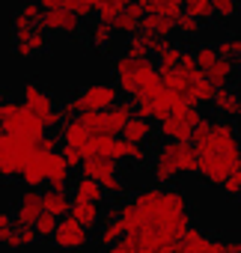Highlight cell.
I'll use <instances>...</instances> for the list:
<instances>
[{
    "instance_id": "obj_1",
    "label": "cell",
    "mask_w": 241,
    "mask_h": 253,
    "mask_svg": "<svg viewBox=\"0 0 241 253\" xmlns=\"http://www.w3.org/2000/svg\"><path fill=\"white\" fill-rule=\"evenodd\" d=\"M125 235H134L146 253H173L179 238L191 229V200L173 185H149L116 206Z\"/></svg>"
},
{
    "instance_id": "obj_2",
    "label": "cell",
    "mask_w": 241,
    "mask_h": 253,
    "mask_svg": "<svg viewBox=\"0 0 241 253\" xmlns=\"http://www.w3.org/2000/svg\"><path fill=\"white\" fill-rule=\"evenodd\" d=\"M191 146L197 149V176L214 188H220L241 161L238 128L226 119H202L191 137Z\"/></svg>"
},
{
    "instance_id": "obj_3",
    "label": "cell",
    "mask_w": 241,
    "mask_h": 253,
    "mask_svg": "<svg viewBox=\"0 0 241 253\" xmlns=\"http://www.w3.org/2000/svg\"><path fill=\"white\" fill-rule=\"evenodd\" d=\"M113 84L119 92L131 95L134 101L161 86V72L152 57H131V54H119L113 60Z\"/></svg>"
},
{
    "instance_id": "obj_4",
    "label": "cell",
    "mask_w": 241,
    "mask_h": 253,
    "mask_svg": "<svg viewBox=\"0 0 241 253\" xmlns=\"http://www.w3.org/2000/svg\"><path fill=\"white\" fill-rule=\"evenodd\" d=\"M197 173V149L191 143H176V140H164L155 155H152V179L155 185H173L182 176H194Z\"/></svg>"
},
{
    "instance_id": "obj_5",
    "label": "cell",
    "mask_w": 241,
    "mask_h": 253,
    "mask_svg": "<svg viewBox=\"0 0 241 253\" xmlns=\"http://www.w3.org/2000/svg\"><path fill=\"white\" fill-rule=\"evenodd\" d=\"M0 134H12V137H24L30 143H39L45 137V125L24 101L6 98L0 104Z\"/></svg>"
},
{
    "instance_id": "obj_6",
    "label": "cell",
    "mask_w": 241,
    "mask_h": 253,
    "mask_svg": "<svg viewBox=\"0 0 241 253\" xmlns=\"http://www.w3.org/2000/svg\"><path fill=\"white\" fill-rule=\"evenodd\" d=\"M33 152H36V143L24 137H12V134H0V179L3 182L21 179Z\"/></svg>"
},
{
    "instance_id": "obj_7",
    "label": "cell",
    "mask_w": 241,
    "mask_h": 253,
    "mask_svg": "<svg viewBox=\"0 0 241 253\" xmlns=\"http://www.w3.org/2000/svg\"><path fill=\"white\" fill-rule=\"evenodd\" d=\"M173 253H241V241L238 238H214V235L191 226L179 238Z\"/></svg>"
},
{
    "instance_id": "obj_8",
    "label": "cell",
    "mask_w": 241,
    "mask_h": 253,
    "mask_svg": "<svg viewBox=\"0 0 241 253\" xmlns=\"http://www.w3.org/2000/svg\"><path fill=\"white\" fill-rule=\"evenodd\" d=\"M185 107V101L179 98V95H173L164 84L161 86H155L152 92H146L143 98H137V116H143V119H149V122H164L170 113H176V110H182Z\"/></svg>"
},
{
    "instance_id": "obj_9",
    "label": "cell",
    "mask_w": 241,
    "mask_h": 253,
    "mask_svg": "<svg viewBox=\"0 0 241 253\" xmlns=\"http://www.w3.org/2000/svg\"><path fill=\"white\" fill-rule=\"evenodd\" d=\"M21 101L42 119V125L45 128H51V125H60V104H57V98L42 86V84H36V81H27L24 84V89H21Z\"/></svg>"
},
{
    "instance_id": "obj_10",
    "label": "cell",
    "mask_w": 241,
    "mask_h": 253,
    "mask_svg": "<svg viewBox=\"0 0 241 253\" xmlns=\"http://www.w3.org/2000/svg\"><path fill=\"white\" fill-rule=\"evenodd\" d=\"M200 122H202V113H200V107H194V104H185L182 110L170 113V116L161 122V131H158V134H164V140L191 143V137H194V131H197V125H200Z\"/></svg>"
},
{
    "instance_id": "obj_11",
    "label": "cell",
    "mask_w": 241,
    "mask_h": 253,
    "mask_svg": "<svg viewBox=\"0 0 241 253\" xmlns=\"http://www.w3.org/2000/svg\"><path fill=\"white\" fill-rule=\"evenodd\" d=\"M89 229L78 226L72 217H63L57 220V229L51 235V244L57 247V253H83L89 247Z\"/></svg>"
},
{
    "instance_id": "obj_12",
    "label": "cell",
    "mask_w": 241,
    "mask_h": 253,
    "mask_svg": "<svg viewBox=\"0 0 241 253\" xmlns=\"http://www.w3.org/2000/svg\"><path fill=\"white\" fill-rule=\"evenodd\" d=\"M78 101L83 107V113H101V110H110L113 104H119V89L116 84H86L80 92H78Z\"/></svg>"
},
{
    "instance_id": "obj_13",
    "label": "cell",
    "mask_w": 241,
    "mask_h": 253,
    "mask_svg": "<svg viewBox=\"0 0 241 253\" xmlns=\"http://www.w3.org/2000/svg\"><path fill=\"white\" fill-rule=\"evenodd\" d=\"M42 214V191L36 188H24L21 197L15 200V211H12V220L15 226H33Z\"/></svg>"
},
{
    "instance_id": "obj_14",
    "label": "cell",
    "mask_w": 241,
    "mask_h": 253,
    "mask_svg": "<svg viewBox=\"0 0 241 253\" xmlns=\"http://www.w3.org/2000/svg\"><path fill=\"white\" fill-rule=\"evenodd\" d=\"M45 48H48V33H45L42 27L18 30V33H15L12 51H15V57H18V60H33V57H39Z\"/></svg>"
},
{
    "instance_id": "obj_15",
    "label": "cell",
    "mask_w": 241,
    "mask_h": 253,
    "mask_svg": "<svg viewBox=\"0 0 241 253\" xmlns=\"http://www.w3.org/2000/svg\"><path fill=\"white\" fill-rule=\"evenodd\" d=\"M42 30L54 36H78L80 33V18L72 15L66 6L54 12H42Z\"/></svg>"
},
{
    "instance_id": "obj_16",
    "label": "cell",
    "mask_w": 241,
    "mask_h": 253,
    "mask_svg": "<svg viewBox=\"0 0 241 253\" xmlns=\"http://www.w3.org/2000/svg\"><path fill=\"white\" fill-rule=\"evenodd\" d=\"M211 104H214V110H217V119H226V122L241 119V92H238V89H232V86L217 89Z\"/></svg>"
},
{
    "instance_id": "obj_17",
    "label": "cell",
    "mask_w": 241,
    "mask_h": 253,
    "mask_svg": "<svg viewBox=\"0 0 241 253\" xmlns=\"http://www.w3.org/2000/svg\"><path fill=\"white\" fill-rule=\"evenodd\" d=\"M134 3L140 6L143 15H161V18H170L173 24L182 18L185 6H182V0H134Z\"/></svg>"
},
{
    "instance_id": "obj_18",
    "label": "cell",
    "mask_w": 241,
    "mask_h": 253,
    "mask_svg": "<svg viewBox=\"0 0 241 253\" xmlns=\"http://www.w3.org/2000/svg\"><path fill=\"white\" fill-rule=\"evenodd\" d=\"M110 158H113L116 164H119V161H125V164H134V167L149 164V152H146V146H134V143L122 140V137H116V140H113V152H110Z\"/></svg>"
},
{
    "instance_id": "obj_19",
    "label": "cell",
    "mask_w": 241,
    "mask_h": 253,
    "mask_svg": "<svg viewBox=\"0 0 241 253\" xmlns=\"http://www.w3.org/2000/svg\"><path fill=\"white\" fill-rule=\"evenodd\" d=\"M80 173H83L86 179H95V182L101 185L104 179H110V176H119V167H116V161H113V158L89 155V158H83V164H80Z\"/></svg>"
},
{
    "instance_id": "obj_20",
    "label": "cell",
    "mask_w": 241,
    "mask_h": 253,
    "mask_svg": "<svg viewBox=\"0 0 241 253\" xmlns=\"http://www.w3.org/2000/svg\"><path fill=\"white\" fill-rule=\"evenodd\" d=\"M66 217H72L78 226H83V229H95L98 226V220L104 217V211H101V206H95V203H80V200H72V209H69V214Z\"/></svg>"
},
{
    "instance_id": "obj_21",
    "label": "cell",
    "mask_w": 241,
    "mask_h": 253,
    "mask_svg": "<svg viewBox=\"0 0 241 253\" xmlns=\"http://www.w3.org/2000/svg\"><path fill=\"white\" fill-rule=\"evenodd\" d=\"M152 137H155L152 122L143 119V116H137V113L128 119V125L122 128V140H128V143H134V146H146V143H152Z\"/></svg>"
},
{
    "instance_id": "obj_22",
    "label": "cell",
    "mask_w": 241,
    "mask_h": 253,
    "mask_svg": "<svg viewBox=\"0 0 241 253\" xmlns=\"http://www.w3.org/2000/svg\"><path fill=\"white\" fill-rule=\"evenodd\" d=\"M140 21H143V12H140L137 3H131V6H125L122 12L113 18L110 27H113L116 36H134V33H140Z\"/></svg>"
},
{
    "instance_id": "obj_23",
    "label": "cell",
    "mask_w": 241,
    "mask_h": 253,
    "mask_svg": "<svg viewBox=\"0 0 241 253\" xmlns=\"http://www.w3.org/2000/svg\"><path fill=\"white\" fill-rule=\"evenodd\" d=\"M202 78L214 86V89H223V86H229L232 84V78H235V66H232V60H226L223 54L202 72Z\"/></svg>"
},
{
    "instance_id": "obj_24",
    "label": "cell",
    "mask_w": 241,
    "mask_h": 253,
    "mask_svg": "<svg viewBox=\"0 0 241 253\" xmlns=\"http://www.w3.org/2000/svg\"><path fill=\"white\" fill-rule=\"evenodd\" d=\"M69 209H72V197L66 191H60V188H45L42 191V211H48L57 220H63L69 214Z\"/></svg>"
},
{
    "instance_id": "obj_25",
    "label": "cell",
    "mask_w": 241,
    "mask_h": 253,
    "mask_svg": "<svg viewBox=\"0 0 241 253\" xmlns=\"http://www.w3.org/2000/svg\"><path fill=\"white\" fill-rule=\"evenodd\" d=\"M122 235H125V223L119 220V214H116V211H110V214H104V217H101V229H98V238H95V241H98V247H101V250H107L110 244H116Z\"/></svg>"
},
{
    "instance_id": "obj_26",
    "label": "cell",
    "mask_w": 241,
    "mask_h": 253,
    "mask_svg": "<svg viewBox=\"0 0 241 253\" xmlns=\"http://www.w3.org/2000/svg\"><path fill=\"white\" fill-rule=\"evenodd\" d=\"M86 42H89V48H92L95 54H107V51L113 48V42H116V33H113L110 24L95 21V24L86 30Z\"/></svg>"
},
{
    "instance_id": "obj_27",
    "label": "cell",
    "mask_w": 241,
    "mask_h": 253,
    "mask_svg": "<svg viewBox=\"0 0 241 253\" xmlns=\"http://www.w3.org/2000/svg\"><path fill=\"white\" fill-rule=\"evenodd\" d=\"M33 27H42V9L36 6V0H27L21 3L12 15V30H33Z\"/></svg>"
},
{
    "instance_id": "obj_28",
    "label": "cell",
    "mask_w": 241,
    "mask_h": 253,
    "mask_svg": "<svg viewBox=\"0 0 241 253\" xmlns=\"http://www.w3.org/2000/svg\"><path fill=\"white\" fill-rule=\"evenodd\" d=\"M89 137H92V134L86 131V125H83L80 119H66V122H63V143L72 146V149H78L80 155H83Z\"/></svg>"
},
{
    "instance_id": "obj_29",
    "label": "cell",
    "mask_w": 241,
    "mask_h": 253,
    "mask_svg": "<svg viewBox=\"0 0 241 253\" xmlns=\"http://www.w3.org/2000/svg\"><path fill=\"white\" fill-rule=\"evenodd\" d=\"M72 191H75V197H72V200H80V203H95V206H101V203H104V191H101V185H98L95 179L80 176V179H75Z\"/></svg>"
},
{
    "instance_id": "obj_30",
    "label": "cell",
    "mask_w": 241,
    "mask_h": 253,
    "mask_svg": "<svg viewBox=\"0 0 241 253\" xmlns=\"http://www.w3.org/2000/svg\"><path fill=\"white\" fill-rule=\"evenodd\" d=\"M173 30H176V24L161 15H143V21H140V33H146L152 39H167V36H173Z\"/></svg>"
},
{
    "instance_id": "obj_31",
    "label": "cell",
    "mask_w": 241,
    "mask_h": 253,
    "mask_svg": "<svg viewBox=\"0 0 241 253\" xmlns=\"http://www.w3.org/2000/svg\"><path fill=\"white\" fill-rule=\"evenodd\" d=\"M182 54H185V48H179V45H173V42L167 39V42L158 48V54H155V57H158V63H155L158 72H161V75H164V72H173V69L179 66Z\"/></svg>"
},
{
    "instance_id": "obj_32",
    "label": "cell",
    "mask_w": 241,
    "mask_h": 253,
    "mask_svg": "<svg viewBox=\"0 0 241 253\" xmlns=\"http://www.w3.org/2000/svg\"><path fill=\"white\" fill-rule=\"evenodd\" d=\"M0 244H3L6 250L18 253V238H15V220L9 211L0 209Z\"/></svg>"
},
{
    "instance_id": "obj_33",
    "label": "cell",
    "mask_w": 241,
    "mask_h": 253,
    "mask_svg": "<svg viewBox=\"0 0 241 253\" xmlns=\"http://www.w3.org/2000/svg\"><path fill=\"white\" fill-rule=\"evenodd\" d=\"M134 0H98V6H95V12H98V21H104V24H113V18L122 12L125 6H131Z\"/></svg>"
},
{
    "instance_id": "obj_34",
    "label": "cell",
    "mask_w": 241,
    "mask_h": 253,
    "mask_svg": "<svg viewBox=\"0 0 241 253\" xmlns=\"http://www.w3.org/2000/svg\"><path fill=\"white\" fill-rule=\"evenodd\" d=\"M214 86L200 75L197 81H194V86H191V95H188V104H208V101H214Z\"/></svg>"
},
{
    "instance_id": "obj_35",
    "label": "cell",
    "mask_w": 241,
    "mask_h": 253,
    "mask_svg": "<svg viewBox=\"0 0 241 253\" xmlns=\"http://www.w3.org/2000/svg\"><path fill=\"white\" fill-rule=\"evenodd\" d=\"M182 6H185V12H188L191 18H197L200 24L214 18V6H211V0H182Z\"/></svg>"
},
{
    "instance_id": "obj_36",
    "label": "cell",
    "mask_w": 241,
    "mask_h": 253,
    "mask_svg": "<svg viewBox=\"0 0 241 253\" xmlns=\"http://www.w3.org/2000/svg\"><path fill=\"white\" fill-rule=\"evenodd\" d=\"M217 51H220L226 60H232L235 72H241V36H229V39H223V42L217 45Z\"/></svg>"
},
{
    "instance_id": "obj_37",
    "label": "cell",
    "mask_w": 241,
    "mask_h": 253,
    "mask_svg": "<svg viewBox=\"0 0 241 253\" xmlns=\"http://www.w3.org/2000/svg\"><path fill=\"white\" fill-rule=\"evenodd\" d=\"M211 6H214V18L229 21V18H235V15H238L241 0H211Z\"/></svg>"
},
{
    "instance_id": "obj_38",
    "label": "cell",
    "mask_w": 241,
    "mask_h": 253,
    "mask_svg": "<svg viewBox=\"0 0 241 253\" xmlns=\"http://www.w3.org/2000/svg\"><path fill=\"white\" fill-rule=\"evenodd\" d=\"M95 6H98V0H66V9H69L72 15H78L80 21L89 18V15L95 12Z\"/></svg>"
},
{
    "instance_id": "obj_39",
    "label": "cell",
    "mask_w": 241,
    "mask_h": 253,
    "mask_svg": "<svg viewBox=\"0 0 241 253\" xmlns=\"http://www.w3.org/2000/svg\"><path fill=\"white\" fill-rule=\"evenodd\" d=\"M33 229H36V235H39V238H51V235H54V229H57V217H54V214H48V211H42V214H39V220L33 223Z\"/></svg>"
},
{
    "instance_id": "obj_40",
    "label": "cell",
    "mask_w": 241,
    "mask_h": 253,
    "mask_svg": "<svg viewBox=\"0 0 241 253\" xmlns=\"http://www.w3.org/2000/svg\"><path fill=\"white\" fill-rule=\"evenodd\" d=\"M220 188H223L226 197H241V161H238V167L232 170V176H229Z\"/></svg>"
},
{
    "instance_id": "obj_41",
    "label": "cell",
    "mask_w": 241,
    "mask_h": 253,
    "mask_svg": "<svg viewBox=\"0 0 241 253\" xmlns=\"http://www.w3.org/2000/svg\"><path fill=\"white\" fill-rule=\"evenodd\" d=\"M101 191H104V197H122V194H125V179L110 176V179L101 182Z\"/></svg>"
},
{
    "instance_id": "obj_42",
    "label": "cell",
    "mask_w": 241,
    "mask_h": 253,
    "mask_svg": "<svg viewBox=\"0 0 241 253\" xmlns=\"http://www.w3.org/2000/svg\"><path fill=\"white\" fill-rule=\"evenodd\" d=\"M200 27H202V24H200L197 18H191L188 12H182V18L176 21V30H179L182 36H197V33H200Z\"/></svg>"
},
{
    "instance_id": "obj_43",
    "label": "cell",
    "mask_w": 241,
    "mask_h": 253,
    "mask_svg": "<svg viewBox=\"0 0 241 253\" xmlns=\"http://www.w3.org/2000/svg\"><path fill=\"white\" fill-rule=\"evenodd\" d=\"M60 155H63V161H66V167H69V170H78V167L83 164V155H80L78 149H72V146H63V152H60Z\"/></svg>"
},
{
    "instance_id": "obj_44",
    "label": "cell",
    "mask_w": 241,
    "mask_h": 253,
    "mask_svg": "<svg viewBox=\"0 0 241 253\" xmlns=\"http://www.w3.org/2000/svg\"><path fill=\"white\" fill-rule=\"evenodd\" d=\"M36 6L42 12H54V9H63L66 6V0H36Z\"/></svg>"
},
{
    "instance_id": "obj_45",
    "label": "cell",
    "mask_w": 241,
    "mask_h": 253,
    "mask_svg": "<svg viewBox=\"0 0 241 253\" xmlns=\"http://www.w3.org/2000/svg\"><path fill=\"white\" fill-rule=\"evenodd\" d=\"M3 101H6V95H3V92H0V104H3Z\"/></svg>"
}]
</instances>
